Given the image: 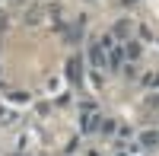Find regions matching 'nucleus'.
<instances>
[{
  "label": "nucleus",
  "instance_id": "obj_8",
  "mask_svg": "<svg viewBox=\"0 0 159 156\" xmlns=\"http://www.w3.org/2000/svg\"><path fill=\"white\" fill-rule=\"evenodd\" d=\"M143 144H150V147L159 144V134H143Z\"/></svg>",
  "mask_w": 159,
  "mask_h": 156
},
{
  "label": "nucleus",
  "instance_id": "obj_5",
  "mask_svg": "<svg viewBox=\"0 0 159 156\" xmlns=\"http://www.w3.org/2000/svg\"><path fill=\"white\" fill-rule=\"evenodd\" d=\"M67 73H70V80H80V61H76V57L67 64Z\"/></svg>",
  "mask_w": 159,
  "mask_h": 156
},
{
  "label": "nucleus",
  "instance_id": "obj_2",
  "mask_svg": "<svg viewBox=\"0 0 159 156\" xmlns=\"http://www.w3.org/2000/svg\"><path fill=\"white\" fill-rule=\"evenodd\" d=\"M96 124H99V115L92 112V105H86V112H83V131H96Z\"/></svg>",
  "mask_w": 159,
  "mask_h": 156
},
{
  "label": "nucleus",
  "instance_id": "obj_1",
  "mask_svg": "<svg viewBox=\"0 0 159 156\" xmlns=\"http://www.w3.org/2000/svg\"><path fill=\"white\" fill-rule=\"evenodd\" d=\"M89 61H92V67H105V45H92L89 48Z\"/></svg>",
  "mask_w": 159,
  "mask_h": 156
},
{
  "label": "nucleus",
  "instance_id": "obj_4",
  "mask_svg": "<svg viewBox=\"0 0 159 156\" xmlns=\"http://www.w3.org/2000/svg\"><path fill=\"white\" fill-rule=\"evenodd\" d=\"M124 57H127V61H137V57H140V45H134V42L124 45Z\"/></svg>",
  "mask_w": 159,
  "mask_h": 156
},
{
  "label": "nucleus",
  "instance_id": "obj_7",
  "mask_svg": "<svg viewBox=\"0 0 159 156\" xmlns=\"http://www.w3.org/2000/svg\"><path fill=\"white\" fill-rule=\"evenodd\" d=\"M143 83H147V86H159V73H147V76H143Z\"/></svg>",
  "mask_w": 159,
  "mask_h": 156
},
{
  "label": "nucleus",
  "instance_id": "obj_3",
  "mask_svg": "<svg viewBox=\"0 0 159 156\" xmlns=\"http://www.w3.org/2000/svg\"><path fill=\"white\" fill-rule=\"evenodd\" d=\"M124 61V48H118V45H111V51H108V64L111 67H118V64Z\"/></svg>",
  "mask_w": 159,
  "mask_h": 156
},
{
  "label": "nucleus",
  "instance_id": "obj_6",
  "mask_svg": "<svg viewBox=\"0 0 159 156\" xmlns=\"http://www.w3.org/2000/svg\"><path fill=\"white\" fill-rule=\"evenodd\" d=\"M127 25H130V22H118V25H115V35L124 38V35H127Z\"/></svg>",
  "mask_w": 159,
  "mask_h": 156
}]
</instances>
